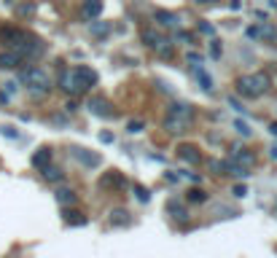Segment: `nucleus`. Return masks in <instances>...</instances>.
<instances>
[{"instance_id": "nucleus-1", "label": "nucleus", "mask_w": 277, "mask_h": 258, "mask_svg": "<svg viewBox=\"0 0 277 258\" xmlns=\"http://www.w3.org/2000/svg\"><path fill=\"white\" fill-rule=\"evenodd\" d=\"M234 89H237V95L245 97V100H258L272 89V78H269V73H264V70L245 73L234 81Z\"/></svg>"}, {"instance_id": "nucleus-2", "label": "nucleus", "mask_w": 277, "mask_h": 258, "mask_svg": "<svg viewBox=\"0 0 277 258\" xmlns=\"http://www.w3.org/2000/svg\"><path fill=\"white\" fill-rule=\"evenodd\" d=\"M194 119V105H186V103H172L170 111H167V119H164V132L167 135H183L188 129V124Z\"/></svg>"}, {"instance_id": "nucleus-3", "label": "nucleus", "mask_w": 277, "mask_h": 258, "mask_svg": "<svg viewBox=\"0 0 277 258\" xmlns=\"http://www.w3.org/2000/svg\"><path fill=\"white\" fill-rule=\"evenodd\" d=\"M19 78H22V83L30 89V97L33 100H41V97H46V92H49V75H46V70H41L38 65H33V67H25L19 73Z\"/></svg>"}, {"instance_id": "nucleus-4", "label": "nucleus", "mask_w": 277, "mask_h": 258, "mask_svg": "<svg viewBox=\"0 0 277 258\" xmlns=\"http://www.w3.org/2000/svg\"><path fill=\"white\" fill-rule=\"evenodd\" d=\"M140 38H143V43H146L151 51L159 54V57H172V43L167 41V38H162L156 30L148 27V30H143V35H140Z\"/></svg>"}, {"instance_id": "nucleus-5", "label": "nucleus", "mask_w": 277, "mask_h": 258, "mask_svg": "<svg viewBox=\"0 0 277 258\" xmlns=\"http://www.w3.org/2000/svg\"><path fill=\"white\" fill-rule=\"evenodd\" d=\"M73 75H76V89H78V95H86L89 89H94V86H97V73H94L89 65L73 67Z\"/></svg>"}, {"instance_id": "nucleus-6", "label": "nucleus", "mask_w": 277, "mask_h": 258, "mask_svg": "<svg viewBox=\"0 0 277 258\" xmlns=\"http://www.w3.org/2000/svg\"><path fill=\"white\" fill-rule=\"evenodd\" d=\"M30 33H25V30H19V27H3L0 30V41H3L6 46H9L11 51H17L25 41H30Z\"/></svg>"}, {"instance_id": "nucleus-7", "label": "nucleus", "mask_w": 277, "mask_h": 258, "mask_svg": "<svg viewBox=\"0 0 277 258\" xmlns=\"http://www.w3.org/2000/svg\"><path fill=\"white\" fill-rule=\"evenodd\" d=\"M86 108H89L92 116H100V119H116V111L110 108L108 100H102V97H92L89 103H86Z\"/></svg>"}, {"instance_id": "nucleus-8", "label": "nucleus", "mask_w": 277, "mask_h": 258, "mask_svg": "<svg viewBox=\"0 0 277 258\" xmlns=\"http://www.w3.org/2000/svg\"><path fill=\"white\" fill-rule=\"evenodd\" d=\"M154 22L159 27H167V30H180V17L178 14H172V11H154Z\"/></svg>"}, {"instance_id": "nucleus-9", "label": "nucleus", "mask_w": 277, "mask_h": 258, "mask_svg": "<svg viewBox=\"0 0 277 258\" xmlns=\"http://www.w3.org/2000/svg\"><path fill=\"white\" fill-rule=\"evenodd\" d=\"M232 161L237 164V167L250 169L253 164H256V153H253V151H245V148H232Z\"/></svg>"}, {"instance_id": "nucleus-10", "label": "nucleus", "mask_w": 277, "mask_h": 258, "mask_svg": "<svg viewBox=\"0 0 277 258\" xmlns=\"http://www.w3.org/2000/svg\"><path fill=\"white\" fill-rule=\"evenodd\" d=\"M59 89L65 92V95H78L76 89V75H73V67H65L59 73Z\"/></svg>"}, {"instance_id": "nucleus-11", "label": "nucleus", "mask_w": 277, "mask_h": 258, "mask_svg": "<svg viewBox=\"0 0 277 258\" xmlns=\"http://www.w3.org/2000/svg\"><path fill=\"white\" fill-rule=\"evenodd\" d=\"M73 156H76V161L84 164V167H100V156L92 153L89 148H73Z\"/></svg>"}, {"instance_id": "nucleus-12", "label": "nucleus", "mask_w": 277, "mask_h": 258, "mask_svg": "<svg viewBox=\"0 0 277 258\" xmlns=\"http://www.w3.org/2000/svg\"><path fill=\"white\" fill-rule=\"evenodd\" d=\"M102 14V0H84V6H81V17L86 22H94Z\"/></svg>"}, {"instance_id": "nucleus-13", "label": "nucleus", "mask_w": 277, "mask_h": 258, "mask_svg": "<svg viewBox=\"0 0 277 258\" xmlns=\"http://www.w3.org/2000/svg\"><path fill=\"white\" fill-rule=\"evenodd\" d=\"M178 159L186 161V164H199L202 161V153L196 151V145H180L178 148Z\"/></svg>"}, {"instance_id": "nucleus-14", "label": "nucleus", "mask_w": 277, "mask_h": 258, "mask_svg": "<svg viewBox=\"0 0 277 258\" xmlns=\"http://www.w3.org/2000/svg\"><path fill=\"white\" fill-rule=\"evenodd\" d=\"M22 62H25V59H22L17 51H3V54H0V67H3V70H14V67H19Z\"/></svg>"}, {"instance_id": "nucleus-15", "label": "nucleus", "mask_w": 277, "mask_h": 258, "mask_svg": "<svg viewBox=\"0 0 277 258\" xmlns=\"http://www.w3.org/2000/svg\"><path fill=\"white\" fill-rule=\"evenodd\" d=\"M41 175H43V181H49V183H62L65 181V172H62L59 167H54V164H46V167L41 169Z\"/></svg>"}, {"instance_id": "nucleus-16", "label": "nucleus", "mask_w": 277, "mask_h": 258, "mask_svg": "<svg viewBox=\"0 0 277 258\" xmlns=\"http://www.w3.org/2000/svg\"><path fill=\"white\" fill-rule=\"evenodd\" d=\"M54 197H57V202L62 207H70V205H76V191L73 189H65V186H62V189H57V194H54Z\"/></svg>"}, {"instance_id": "nucleus-17", "label": "nucleus", "mask_w": 277, "mask_h": 258, "mask_svg": "<svg viewBox=\"0 0 277 258\" xmlns=\"http://www.w3.org/2000/svg\"><path fill=\"white\" fill-rule=\"evenodd\" d=\"M191 73H194L196 81L202 83V89H204V92H210V89H213V78L204 73V67H202V65H191Z\"/></svg>"}, {"instance_id": "nucleus-18", "label": "nucleus", "mask_w": 277, "mask_h": 258, "mask_svg": "<svg viewBox=\"0 0 277 258\" xmlns=\"http://www.w3.org/2000/svg\"><path fill=\"white\" fill-rule=\"evenodd\" d=\"M46 164H51V151H49V148H38V151L33 153V167L43 169Z\"/></svg>"}, {"instance_id": "nucleus-19", "label": "nucleus", "mask_w": 277, "mask_h": 258, "mask_svg": "<svg viewBox=\"0 0 277 258\" xmlns=\"http://www.w3.org/2000/svg\"><path fill=\"white\" fill-rule=\"evenodd\" d=\"M164 210H167V213H172V218H178V221H186V215H188V213H186V207L180 205L178 199H170Z\"/></svg>"}, {"instance_id": "nucleus-20", "label": "nucleus", "mask_w": 277, "mask_h": 258, "mask_svg": "<svg viewBox=\"0 0 277 258\" xmlns=\"http://www.w3.org/2000/svg\"><path fill=\"white\" fill-rule=\"evenodd\" d=\"M110 223H113V226H126V223H129V213L121 210V207L113 210V213H110Z\"/></svg>"}, {"instance_id": "nucleus-21", "label": "nucleus", "mask_w": 277, "mask_h": 258, "mask_svg": "<svg viewBox=\"0 0 277 258\" xmlns=\"http://www.w3.org/2000/svg\"><path fill=\"white\" fill-rule=\"evenodd\" d=\"M89 33L97 35V38H102V35L110 33V25H108V22H89Z\"/></svg>"}, {"instance_id": "nucleus-22", "label": "nucleus", "mask_w": 277, "mask_h": 258, "mask_svg": "<svg viewBox=\"0 0 277 258\" xmlns=\"http://www.w3.org/2000/svg\"><path fill=\"white\" fill-rule=\"evenodd\" d=\"M264 38V41H274L277 38V27L272 25H258V41Z\"/></svg>"}, {"instance_id": "nucleus-23", "label": "nucleus", "mask_w": 277, "mask_h": 258, "mask_svg": "<svg viewBox=\"0 0 277 258\" xmlns=\"http://www.w3.org/2000/svg\"><path fill=\"white\" fill-rule=\"evenodd\" d=\"M124 183H126V181L118 175V172H108V175L100 181V186H124Z\"/></svg>"}, {"instance_id": "nucleus-24", "label": "nucleus", "mask_w": 277, "mask_h": 258, "mask_svg": "<svg viewBox=\"0 0 277 258\" xmlns=\"http://www.w3.org/2000/svg\"><path fill=\"white\" fill-rule=\"evenodd\" d=\"M65 223H70V226H84L86 218H84L81 213H76V210H67V213H65Z\"/></svg>"}, {"instance_id": "nucleus-25", "label": "nucleus", "mask_w": 277, "mask_h": 258, "mask_svg": "<svg viewBox=\"0 0 277 258\" xmlns=\"http://www.w3.org/2000/svg\"><path fill=\"white\" fill-rule=\"evenodd\" d=\"M17 14H19V17H33V14H35V3H17Z\"/></svg>"}, {"instance_id": "nucleus-26", "label": "nucleus", "mask_w": 277, "mask_h": 258, "mask_svg": "<svg viewBox=\"0 0 277 258\" xmlns=\"http://www.w3.org/2000/svg\"><path fill=\"white\" fill-rule=\"evenodd\" d=\"M188 202H196V205H202V202H207V194L199 191V189H191V191H188Z\"/></svg>"}, {"instance_id": "nucleus-27", "label": "nucleus", "mask_w": 277, "mask_h": 258, "mask_svg": "<svg viewBox=\"0 0 277 258\" xmlns=\"http://www.w3.org/2000/svg\"><path fill=\"white\" fill-rule=\"evenodd\" d=\"M175 38H178V41H183V43H191L194 41V35L186 33V30H175Z\"/></svg>"}, {"instance_id": "nucleus-28", "label": "nucleus", "mask_w": 277, "mask_h": 258, "mask_svg": "<svg viewBox=\"0 0 277 258\" xmlns=\"http://www.w3.org/2000/svg\"><path fill=\"white\" fill-rule=\"evenodd\" d=\"M199 33L202 35H216V27L207 25V22H199Z\"/></svg>"}, {"instance_id": "nucleus-29", "label": "nucleus", "mask_w": 277, "mask_h": 258, "mask_svg": "<svg viewBox=\"0 0 277 258\" xmlns=\"http://www.w3.org/2000/svg\"><path fill=\"white\" fill-rule=\"evenodd\" d=\"M134 194H137L140 202H148V199H151V194H148V189H143V186H137V189H134Z\"/></svg>"}, {"instance_id": "nucleus-30", "label": "nucleus", "mask_w": 277, "mask_h": 258, "mask_svg": "<svg viewBox=\"0 0 277 258\" xmlns=\"http://www.w3.org/2000/svg\"><path fill=\"white\" fill-rule=\"evenodd\" d=\"M126 127H129V132H132V135H137V132H143V127H146V124H143V121H129Z\"/></svg>"}, {"instance_id": "nucleus-31", "label": "nucleus", "mask_w": 277, "mask_h": 258, "mask_svg": "<svg viewBox=\"0 0 277 258\" xmlns=\"http://www.w3.org/2000/svg\"><path fill=\"white\" fill-rule=\"evenodd\" d=\"M0 135H3V137H19V132L14 127H0Z\"/></svg>"}, {"instance_id": "nucleus-32", "label": "nucleus", "mask_w": 277, "mask_h": 258, "mask_svg": "<svg viewBox=\"0 0 277 258\" xmlns=\"http://www.w3.org/2000/svg\"><path fill=\"white\" fill-rule=\"evenodd\" d=\"M234 129H237V132H240V135H242V137H250V129H248V127H245V124H242V121H237V124H234Z\"/></svg>"}, {"instance_id": "nucleus-33", "label": "nucleus", "mask_w": 277, "mask_h": 258, "mask_svg": "<svg viewBox=\"0 0 277 258\" xmlns=\"http://www.w3.org/2000/svg\"><path fill=\"white\" fill-rule=\"evenodd\" d=\"M245 35H248L250 41H258V25L256 27H248V30H245Z\"/></svg>"}, {"instance_id": "nucleus-34", "label": "nucleus", "mask_w": 277, "mask_h": 258, "mask_svg": "<svg viewBox=\"0 0 277 258\" xmlns=\"http://www.w3.org/2000/svg\"><path fill=\"white\" fill-rule=\"evenodd\" d=\"M188 62H191V65H202V54L191 51V54H188Z\"/></svg>"}, {"instance_id": "nucleus-35", "label": "nucleus", "mask_w": 277, "mask_h": 258, "mask_svg": "<svg viewBox=\"0 0 277 258\" xmlns=\"http://www.w3.org/2000/svg\"><path fill=\"white\" fill-rule=\"evenodd\" d=\"M226 103H229V108H234V111H237V113H245V108H242L240 103H237V100H232V97H229V100H226Z\"/></svg>"}, {"instance_id": "nucleus-36", "label": "nucleus", "mask_w": 277, "mask_h": 258, "mask_svg": "<svg viewBox=\"0 0 277 258\" xmlns=\"http://www.w3.org/2000/svg\"><path fill=\"white\" fill-rule=\"evenodd\" d=\"M245 194H248V189H245V186H234V197H237V199H242Z\"/></svg>"}, {"instance_id": "nucleus-37", "label": "nucleus", "mask_w": 277, "mask_h": 258, "mask_svg": "<svg viewBox=\"0 0 277 258\" xmlns=\"http://www.w3.org/2000/svg\"><path fill=\"white\" fill-rule=\"evenodd\" d=\"M213 57H221V41H216V38H213Z\"/></svg>"}, {"instance_id": "nucleus-38", "label": "nucleus", "mask_w": 277, "mask_h": 258, "mask_svg": "<svg viewBox=\"0 0 277 258\" xmlns=\"http://www.w3.org/2000/svg\"><path fill=\"white\" fill-rule=\"evenodd\" d=\"M100 140H102V143H110V140H113V135H110V132H102Z\"/></svg>"}, {"instance_id": "nucleus-39", "label": "nucleus", "mask_w": 277, "mask_h": 258, "mask_svg": "<svg viewBox=\"0 0 277 258\" xmlns=\"http://www.w3.org/2000/svg\"><path fill=\"white\" fill-rule=\"evenodd\" d=\"M240 6H242L240 0H232V3H229V9H232V11H240Z\"/></svg>"}, {"instance_id": "nucleus-40", "label": "nucleus", "mask_w": 277, "mask_h": 258, "mask_svg": "<svg viewBox=\"0 0 277 258\" xmlns=\"http://www.w3.org/2000/svg\"><path fill=\"white\" fill-rule=\"evenodd\" d=\"M269 132H272V135H277V124H269Z\"/></svg>"}, {"instance_id": "nucleus-41", "label": "nucleus", "mask_w": 277, "mask_h": 258, "mask_svg": "<svg viewBox=\"0 0 277 258\" xmlns=\"http://www.w3.org/2000/svg\"><path fill=\"white\" fill-rule=\"evenodd\" d=\"M3 3H9V6H14V3H19V0H3Z\"/></svg>"}, {"instance_id": "nucleus-42", "label": "nucleus", "mask_w": 277, "mask_h": 258, "mask_svg": "<svg viewBox=\"0 0 277 258\" xmlns=\"http://www.w3.org/2000/svg\"><path fill=\"white\" fill-rule=\"evenodd\" d=\"M196 3H210V0H196Z\"/></svg>"}]
</instances>
